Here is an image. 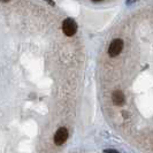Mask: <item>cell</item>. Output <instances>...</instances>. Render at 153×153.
Masks as SVG:
<instances>
[{
    "label": "cell",
    "instance_id": "6da1fadb",
    "mask_svg": "<svg viewBox=\"0 0 153 153\" xmlns=\"http://www.w3.org/2000/svg\"><path fill=\"white\" fill-rule=\"evenodd\" d=\"M62 31L66 36H74L77 31V24L74 20L71 19H66L62 23Z\"/></svg>",
    "mask_w": 153,
    "mask_h": 153
},
{
    "label": "cell",
    "instance_id": "7a4b0ae2",
    "mask_svg": "<svg viewBox=\"0 0 153 153\" xmlns=\"http://www.w3.org/2000/svg\"><path fill=\"white\" fill-rule=\"evenodd\" d=\"M122 48H123L122 39H114V40L111 43L109 48H108V54H109V56L114 58L116 55H119V54L121 53Z\"/></svg>",
    "mask_w": 153,
    "mask_h": 153
},
{
    "label": "cell",
    "instance_id": "3957f363",
    "mask_svg": "<svg viewBox=\"0 0 153 153\" xmlns=\"http://www.w3.org/2000/svg\"><path fill=\"white\" fill-rule=\"evenodd\" d=\"M68 138V131L66 128H60L54 135V143L56 145H62Z\"/></svg>",
    "mask_w": 153,
    "mask_h": 153
},
{
    "label": "cell",
    "instance_id": "277c9868",
    "mask_svg": "<svg viewBox=\"0 0 153 153\" xmlns=\"http://www.w3.org/2000/svg\"><path fill=\"white\" fill-rule=\"evenodd\" d=\"M112 100H113L114 105H116V106H122L123 104H124V101H126V97H124L122 91L116 90L112 94Z\"/></svg>",
    "mask_w": 153,
    "mask_h": 153
},
{
    "label": "cell",
    "instance_id": "5b68a950",
    "mask_svg": "<svg viewBox=\"0 0 153 153\" xmlns=\"http://www.w3.org/2000/svg\"><path fill=\"white\" fill-rule=\"evenodd\" d=\"M0 1H2V2H7V1H9V0H0Z\"/></svg>",
    "mask_w": 153,
    "mask_h": 153
},
{
    "label": "cell",
    "instance_id": "8992f818",
    "mask_svg": "<svg viewBox=\"0 0 153 153\" xmlns=\"http://www.w3.org/2000/svg\"><path fill=\"white\" fill-rule=\"evenodd\" d=\"M93 1H101V0H93Z\"/></svg>",
    "mask_w": 153,
    "mask_h": 153
}]
</instances>
